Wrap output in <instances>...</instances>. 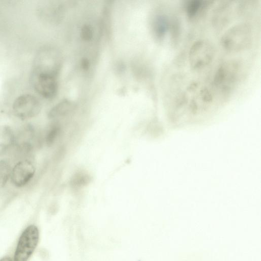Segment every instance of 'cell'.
<instances>
[{
  "instance_id": "obj_11",
  "label": "cell",
  "mask_w": 261,
  "mask_h": 261,
  "mask_svg": "<svg viewBox=\"0 0 261 261\" xmlns=\"http://www.w3.org/2000/svg\"><path fill=\"white\" fill-rule=\"evenodd\" d=\"M212 3L211 1H188L185 7L187 16L191 20L196 19L204 14Z\"/></svg>"
},
{
  "instance_id": "obj_7",
  "label": "cell",
  "mask_w": 261,
  "mask_h": 261,
  "mask_svg": "<svg viewBox=\"0 0 261 261\" xmlns=\"http://www.w3.org/2000/svg\"><path fill=\"white\" fill-rule=\"evenodd\" d=\"M36 137L35 127L30 124H25L15 132L13 147L21 153H29L34 148Z\"/></svg>"
},
{
  "instance_id": "obj_13",
  "label": "cell",
  "mask_w": 261,
  "mask_h": 261,
  "mask_svg": "<svg viewBox=\"0 0 261 261\" xmlns=\"http://www.w3.org/2000/svg\"><path fill=\"white\" fill-rule=\"evenodd\" d=\"M72 103L68 100H63L49 111L48 117L49 119H55L59 117L65 115L71 109Z\"/></svg>"
},
{
  "instance_id": "obj_17",
  "label": "cell",
  "mask_w": 261,
  "mask_h": 261,
  "mask_svg": "<svg viewBox=\"0 0 261 261\" xmlns=\"http://www.w3.org/2000/svg\"><path fill=\"white\" fill-rule=\"evenodd\" d=\"M93 29L90 24L84 25L81 31V35L83 40L88 41L92 39L93 36Z\"/></svg>"
},
{
  "instance_id": "obj_19",
  "label": "cell",
  "mask_w": 261,
  "mask_h": 261,
  "mask_svg": "<svg viewBox=\"0 0 261 261\" xmlns=\"http://www.w3.org/2000/svg\"><path fill=\"white\" fill-rule=\"evenodd\" d=\"M82 65L83 69H87L90 65L89 61L86 59H83L82 61Z\"/></svg>"
},
{
  "instance_id": "obj_3",
  "label": "cell",
  "mask_w": 261,
  "mask_h": 261,
  "mask_svg": "<svg viewBox=\"0 0 261 261\" xmlns=\"http://www.w3.org/2000/svg\"><path fill=\"white\" fill-rule=\"evenodd\" d=\"M39 238V230L36 226L27 227L19 239L13 261H27L36 248Z\"/></svg>"
},
{
  "instance_id": "obj_6",
  "label": "cell",
  "mask_w": 261,
  "mask_h": 261,
  "mask_svg": "<svg viewBox=\"0 0 261 261\" xmlns=\"http://www.w3.org/2000/svg\"><path fill=\"white\" fill-rule=\"evenodd\" d=\"M240 65L236 61L225 62L220 65L216 70L214 78V85L222 91H227L230 88L239 75Z\"/></svg>"
},
{
  "instance_id": "obj_16",
  "label": "cell",
  "mask_w": 261,
  "mask_h": 261,
  "mask_svg": "<svg viewBox=\"0 0 261 261\" xmlns=\"http://www.w3.org/2000/svg\"><path fill=\"white\" fill-rule=\"evenodd\" d=\"M60 127L57 125H52L47 132L45 137L46 144L50 146L56 140L60 133Z\"/></svg>"
},
{
  "instance_id": "obj_8",
  "label": "cell",
  "mask_w": 261,
  "mask_h": 261,
  "mask_svg": "<svg viewBox=\"0 0 261 261\" xmlns=\"http://www.w3.org/2000/svg\"><path fill=\"white\" fill-rule=\"evenodd\" d=\"M31 82L36 92L44 98H53L57 93L58 83L55 76L31 75Z\"/></svg>"
},
{
  "instance_id": "obj_9",
  "label": "cell",
  "mask_w": 261,
  "mask_h": 261,
  "mask_svg": "<svg viewBox=\"0 0 261 261\" xmlns=\"http://www.w3.org/2000/svg\"><path fill=\"white\" fill-rule=\"evenodd\" d=\"M171 15L166 11L160 9L153 15L151 21L152 36L158 42H162L169 32Z\"/></svg>"
},
{
  "instance_id": "obj_2",
  "label": "cell",
  "mask_w": 261,
  "mask_h": 261,
  "mask_svg": "<svg viewBox=\"0 0 261 261\" xmlns=\"http://www.w3.org/2000/svg\"><path fill=\"white\" fill-rule=\"evenodd\" d=\"M215 50L212 43L204 39L195 41L189 52V60L191 68L195 71L201 70L212 61Z\"/></svg>"
},
{
  "instance_id": "obj_10",
  "label": "cell",
  "mask_w": 261,
  "mask_h": 261,
  "mask_svg": "<svg viewBox=\"0 0 261 261\" xmlns=\"http://www.w3.org/2000/svg\"><path fill=\"white\" fill-rule=\"evenodd\" d=\"M231 14V2H221L215 8L212 15L211 21L213 27L218 30L222 29L229 22Z\"/></svg>"
},
{
  "instance_id": "obj_4",
  "label": "cell",
  "mask_w": 261,
  "mask_h": 261,
  "mask_svg": "<svg viewBox=\"0 0 261 261\" xmlns=\"http://www.w3.org/2000/svg\"><path fill=\"white\" fill-rule=\"evenodd\" d=\"M12 109L16 118L21 120H27L36 117L40 113L41 105L34 95L24 94L15 99Z\"/></svg>"
},
{
  "instance_id": "obj_15",
  "label": "cell",
  "mask_w": 261,
  "mask_h": 261,
  "mask_svg": "<svg viewBox=\"0 0 261 261\" xmlns=\"http://www.w3.org/2000/svg\"><path fill=\"white\" fill-rule=\"evenodd\" d=\"M169 31L170 33L171 41L174 44L178 42L180 34V24L179 19L176 16H171Z\"/></svg>"
},
{
  "instance_id": "obj_20",
  "label": "cell",
  "mask_w": 261,
  "mask_h": 261,
  "mask_svg": "<svg viewBox=\"0 0 261 261\" xmlns=\"http://www.w3.org/2000/svg\"><path fill=\"white\" fill-rule=\"evenodd\" d=\"M0 261H12L9 257L6 256L0 259Z\"/></svg>"
},
{
  "instance_id": "obj_18",
  "label": "cell",
  "mask_w": 261,
  "mask_h": 261,
  "mask_svg": "<svg viewBox=\"0 0 261 261\" xmlns=\"http://www.w3.org/2000/svg\"><path fill=\"white\" fill-rule=\"evenodd\" d=\"M89 181V177L87 175L80 174L73 178L72 184L76 186H83Z\"/></svg>"
},
{
  "instance_id": "obj_5",
  "label": "cell",
  "mask_w": 261,
  "mask_h": 261,
  "mask_svg": "<svg viewBox=\"0 0 261 261\" xmlns=\"http://www.w3.org/2000/svg\"><path fill=\"white\" fill-rule=\"evenodd\" d=\"M36 172V168L33 161L23 159L12 166L10 180L13 186L22 188L33 179Z\"/></svg>"
},
{
  "instance_id": "obj_14",
  "label": "cell",
  "mask_w": 261,
  "mask_h": 261,
  "mask_svg": "<svg viewBox=\"0 0 261 261\" xmlns=\"http://www.w3.org/2000/svg\"><path fill=\"white\" fill-rule=\"evenodd\" d=\"M12 166L7 159L0 160V189L4 188L10 179Z\"/></svg>"
},
{
  "instance_id": "obj_1",
  "label": "cell",
  "mask_w": 261,
  "mask_h": 261,
  "mask_svg": "<svg viewBox=\"0 0 261 261\" xmlns=\"http://www.w3.org/2000/svg\"><path fill=\"white\" fill-rule=\"evenodd\" d=\"M252 38L251 25L247 22H240L227 30L220 39L221 46L230 52L243 50L250 45Z\"/></svg>"
},
{
  "instance_id": "obj_12",
  "label": "cell",
  "mask_w": 261,
  "mask_h": 261,
  "mask_svg": "<svg viewBox=\"0 0 261 261\" xmlns=\"http://www.w3.org/2000/svg\"><path fill=\"white\" fill-rule=\"evenodd\" d=\"M14 141L15 131L13 128L6 124L0 125V156L13 147Z\"/></svg>"
}]
</instances>
